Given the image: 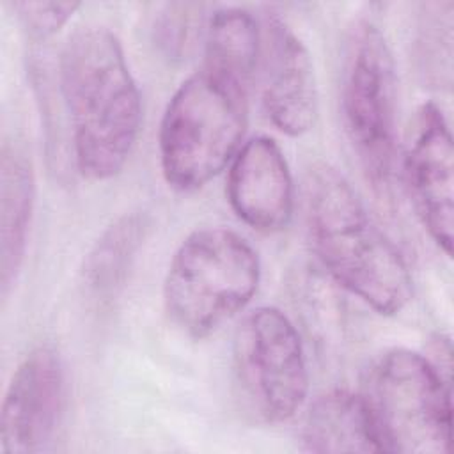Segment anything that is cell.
<instances>
[{"mask_svg": "<svg viewBox=\"0 0 454 454\" xmlns=\"http://www.w3.org/2000/svg\"><path fill=\"white\" fill-rule=\"evenodd\" d=\"M59 82L76 168L94 181L117 176L142 122L140 92L117 35L106 27L73 32L60 51Z\"/></svg>", "mask_w": 454, "mask_h": 454, "instance_id": "6da1fadb", "label": "cell"}, {"mask_svg": "<svg viewBox=\"0 0 454 454\" xmlns=\"http://www.w3.org/2000/svg\"><path fill=\"white\" fill-rule=\"evenodd\" d=\"M307 232L328 275L378 314L401 312L411 298V275L395 245L333 167L317 163L303 183Z\"/></svg>", "mask_w": 454, "mask_h": 454, "instance_id": "7a4b0ae2", "label": "cell"}, {"mask_svg": "<svg viewBox=\"0 0 454 454\" xmlns=\"http://www.w3.org/2000/svg\"><path fill=\"white\" fill-rule=\"evenodd\" d=\"M247 82L209 64L170 98L160 124V165L177 192H193L231 165L248 124Z\"/></svg>", "mask_w": 454, "mask_h": 454, "instance_id": "3957f363", "label": "cell"}, {"mask_svg": "<svg viewBox=\"0 0 454 454\" xmlns=\"http://www.w3.org/2000/svg\"><path fill=\"white\" fill-rule=\"evenodd\" d=\"M259 280V255L241 234L225 227L197 229L168 264L165 310L183 333L204 339L250 303Z\"/></svg>", "mask_w": 454, "mask_h": 454, "instance_id": "277c9868", "label": "cell"}, {"mask_svg": "<svg viewBox=\"0 0 454 454\" xmlns=\"http://www.w3.org/2000/svg\"><path fill=\"white\" fill-rule=\"evenodd\" d=\"M360 397L381 452H449L450 381L426 355L404 348L385 351L367 369Z\"/></svg>", "mask_w": 454, "mask_h": 454, "instance_id": "5b68a950", "label": "cell"}, {"mask_svg": "<svg viewBox=\"0 0 454 454\" xmlns=\"http://www.w3.org/2000/svg\"><path fill=\"white\" fill-rule=\"evenodd\" d=\"M340 110L348 138L374 188L390 183L395 160V66L383 32L358 21L346 41Z\"/></svg>", "mask_w": 454, "mask_h": 454, "instance_id": "8992f818", "label": "cell"}, {"mask_svg": "<svg viewBox=\"0 0 454 454\" xmlns=\"http://www.w3.org/2000/svg\"><path fill=\"white\" fill-rule=\"evenodd\" d=\"M234 383L245 408L264 424L289 420L305 403L309 371L301 339L275 307H257L232 339Z\"/></svg>", "mask_w": 454, "mask_h": 454, "instance_id": "52a82bcc", "label": "cell"}, {"mask_svg": "<svg viewBox=\"0 0 454 454\" xmlns=\"http://www.w3.org/2000/svg\"><path fill=\"white\" fill-rule=\"evenodd\" d=\"M66 404V371L59 351L37 346L14 369L0 417V452L43 450L55 436Z\"/></svg>", "mask_w": 454, "mask_h": 454, "instance_id": "ba28073f", "label": "cell"}, {"mask_svg": "<svg viewBox=\"0 0 454 454\" xmlns=\"http://www.w3.org/2000/svg\"><path fill=\"white\" fill-rule=\"evenodd\" d=\"M404 179L415 211L431 239L452 254L454 151L447 119L434 103H424L406 144Z\"/></svg>", "mask_w": 454, "mask_h": 454, "instance_id": "9c48e42d", "label": "cell"}, {"mask_svg": "<svg viewBox=\"0 0 454 454\" xmlns=\"http://www.w3.org/2000/svg\"><path fill=\"white\" fill-rule=\"evenodd\" d=\"M261 96L271 124L289 135L307 133L317 117L312 57L296 32L275 12L261 23Z\"/></svg>", "mask_w": 454, "mask_h": 454, "instance_id": "30bf717a", "label": "cell"}, {"mask_svg": "<svg viewBox=\"0 0 454 454\" xmlns=\"http://www.w3.org/2000/svg\"><path fill=\"white\" fill-rule=\"evenodd\" d=\"M227 199L232 211L259 232H277L293 216L294 188L289 165L270 137L247 140L229 167Z\"/></svg>", "mask_w": 454, "mask_h": 454, "instance_id": "8fae6325", "label": "cell"}, {"mask_svg": "<svg viewBox=\"0 0 454 454\" xmlns=\"http://www.w3.org/2000/svg\"><path fill=\"white\" fill-rule=\"evenodd\" d=\"M35 200V181L27 153L5 142L0 161V286L5 296L25 259Z\"/></svg>", "mask_w": 454, "mask_h": 454, "instance_id": "7c38bea8", "label": "cell"}, {"mask_svg": "<svg viewBox=\"0 0 454 454\" xmlns=\"http://www.w3.org/2000/svg\"><path fill=\"white\" fill-rule=\"evenodd\" d=\"M301 445L307 452H381L360 394L330 390L309 408Z\"/></svg>", "mask_w": 454, "mask_h": 454, "instance_id": "4fadbf2b", "label": "cell"}, {"mask_svg": "<svg viewBox=\"0 0 454 454\" xmlns=\"http://www.w3.org/2000/svg\"><path fill=\"white\" fill-rule=\"evenodd\" d=\"M149 227L145 211H129L101 232L82 266V286L90 298L105 303L122 291Z\"/></svg>", "mask_w": 454, "mask_h": 454, "instance_id": "5bb4252c", "label": "cell"}, {"mask_svg": "<svg viewBox=\"0 0 454 454\" xmlns=\"http://www.w3.org/2000/svg\"><path fill=\"white\" fill-rule=\"evenodd\" d=\"M261 57V25L239 7L215 11L204 30V64L252 82Z\"/></svg>", "mask_w": 454, "mask_h": 454, "instance_id": "9a60e30c", "label": "cell"}, {"mask_svg": "<svg viewBox=\"0 0 454 454\" xmlns=\"http://www.w3.org/2000/svg\"><path fill=\"white\" fill-rule=\"evenodd\" d=\"M206 23L202 5L167 4L153 21V41L168 62H181L193 51L197 41L204 39Z\"/></svg>", "mask_w": 454, "mask_h": 454, "instance_id": "2e32d148", "label": "cell"}, {"mask_svg": "<svg viewBox=\"0 0 454 454\" xmlns=\"http://www.w3.org/2000/svg\"><path fill=\"white\" fill-rule=\"evenodd\" d=\"M12 11L21 27L34 39H46L57 34L80 9L74 2H12Z\"/></svg>", "mask_w": 454, "mask_h": 454, "instance_id": "e0dca14e", "label": "cell"}]
</instances>
